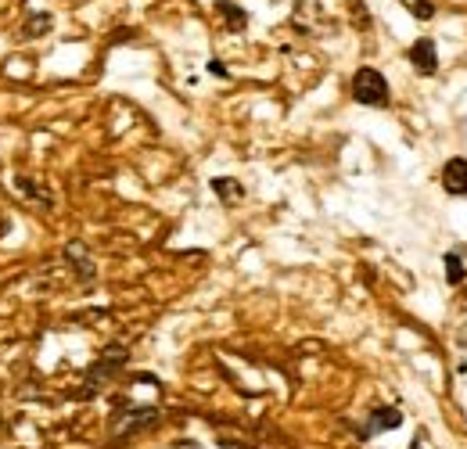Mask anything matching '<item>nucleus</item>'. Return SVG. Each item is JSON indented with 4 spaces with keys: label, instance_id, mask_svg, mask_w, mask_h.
Wrapping results in <instances>:
<instances>
[{
    "label": "nucleus",
    "instance_id": "1",
    "mask_svg": "<svg viewBox=\"0 0 467 449\" xmlns=\"http://www.w3.org/2000/svg\"><path fill=\"white\" fill-rule=\"evenodd\" d=\"M352 98L367 109H385L389 105V83L378 68H359L352 76Z\"/></svg>",
    "mask_w": 467,
    "mask_h": 449
},
{
    "label": "nucleus",
    "instance_id": "2",
    "mask_svg": "<svg viewBox=\"0 0 467 449\" xmlns=\"http://www.w3.org/2000/svg\"><path fill=\"white\" fill-rule=\"evenodd\" d=\"M442 187H446L450 194L467 198V159H450V162L442 166Z\"/></svg>",
    "mask_w": 467,
    "mask_h": 449
},
{
    "label": "nucleus",
    "instance_id": "3",
    "mask_svg": "<svg viewBox=\"0 0 467 449\" xmlns=\"http://www.w3.org/2000/svg\"><path fill=\"white\" fill-rule=\"evenodd\" d=\"M410 61H413V68H417L420 76H431V72L439 68V55H435V44H431V40H417V44L410 47Z\"/></svg>",
    "mask_w": 467,
    "mask_h": 449
},
{
    "label": "nucleus",
    "instance_id": "4",
    "mask_svg": "<svg viewBox=\"0 0 467 449\" xmlns=\"http://www.w3.org/2000/svg\"><path fill=\"white\" fill-rule=\"evenodd\" d=\"M400 421H403V413H400V410H392V406H385V410H374V417H370V424L363 428V435H378V432L400 428Z\"/></svg>",
    "mask_w": 467,
    "mask_h": 449
},
{
    "label": "nucleus",
    "instance_id": "5",
    "mask_svg": "<svg viewBox=\"0 0 467 449\" xmlns=\"http://www.w3.org/2000/svg\"><path fill=\"white\" fill-rule=\"evenodd\" d=\"M213 191H216V198H220V202H227V205H237V202L244 198L241 183L231 180V176H216V180H213Z\"/></svg>",
    "mask_w": 467,
    "mask_h": 449
},
{
    "label": "nucleus",
    "instance_id": "6",
    "mask_svg": "<svg viewBox=\"0 0 467 449\" xmlns=\"http://www.w3.org/2000/svg\"><path fill=\"white\" fill-rule=\"evenodd\" d=\"M403 7H407L413 18H420V22H428L435 15V4L431 0H403Z\"/></svg>",
    "mask_w": 467,
    "mask_h": 449
},
{
    "label": "nucleus",
    "instance_id": "7",
    "mask_svg": "<svg viewBox=\"0 0 467 449\" xmlns=\"http://www.w3.org/2000/svg\"><path fill=\"white\" fill-rule=\"evenodd\" d=\"M446 281H450V284H461V281H464V263H461V259H457L453 252L446 256Z\"/></svg>",
    "mask_w": 467,
    "mask_h": 449
},
{
    "label": "nucleus",
    "instance_id": "8",
    "mask_svg": "<svg viewBox=\"0 0 467 449\" xmlns=\"http://www.w3.org/2000/svg\"><path fill=\"white\" fill-rule=\"evenodd\" d=\"M216 11H220V15H231L234 29H241V26H244V11H241V7H234V4H227V0H223V4H216Z\"/></svg>",
    "mask_w": 467,
    "mask_h": 449
}]
</instances>
